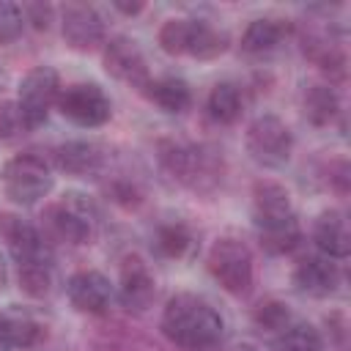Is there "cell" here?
Returning <instances> with one entry per match:
<instances>
[{"mask_svg": "<svg viewBox=\"0 0 351 351\" xmlns=\"http://www.w3.org/2000/svg\"><path fill=\"white\" fill-rule=\"evenodd\" d=\"M293 285L310 299H326L340 285V269L326 255H307L293 269Z\"/></svg>", "mask_w": 351, "mask_h": 351, "instance_id": "9a60e30c", "label": "cell"}, {"mask_svg": "<svg viewBox=\"0 0 351 351\" xmlns=\"http://www.w3.org/2000/svg\"><path fill=\"white\" fill-rule=\"evenodd\" d=\"M228 47H230L228 30H222L219 25H214L208 19H195L192 41H189V58H195V60H217L219 55L228 52Z\"/></svg>", "mask_w": 351, "mask_h": 351, "instance_id": "7402d4cb", "label": "cell"}, {"mask_svg": "<svg viewBox=\"0 0 351 351\" xmlns=\"http://www.w3.org/2000/svg\"><path fill=\"white\" fill-rule=\"evenodd\" d=\"M55 107L60 110V115L66 121H71L74 126H82V129H99L112 115L110 96L96 82H71V85L60 88Z\"/></svg>", "mask_w": 351, "mask_h": 351, "instance_id": "9c48e42d", "label": "cell"}, {"mask_svg": "<svg viewBox=\"0 0 351 351\" xmlns=\"http://www.w3.org/2000/svg\"><path fill=\"white\" fill-rule=\"evenodd\" d=\"M192 27H195V19H186V16H173V19L162 22V27H159V33H156L159 49H162L165 55H173V58L189 55Z\"/></svg>", "mask_w": 351, "mask_h": 351, "instance_id": "4316f807", "label": "cell"}, {"mask_svg": "<svg viewBox=\"0 0 351 351\" xmlns=\"http://www.w3.org/2000/svg\"><path fill=\"white\" fill-rule=\"evenodd\" d=\"M302 112L313 126H329L340 115V96L326 82H313L302 93Z\"/></svg>", "mask_w": 351, "mask_h": 351, "instance_id": "ffe728a7", "label": "cell"}, {"mask_svg": "<svg viewBox=\"0 0 351 351\" xmlns=\"http://www.w3.org/2000/svg\"><path fill=\"white\" fill-rule=\"evenodd\" d=\"M252 228L263 252L285 255L302 241V222L296 217L291 192L274 178L252 184Z\"/></svg>", "mask_w": 351, "mask_h": 351, "instance_id": "7a4b0ae2", "label": "cell"}, {"mask_svg": "<svg viewBox=\"0 0 351 351\" xmlns=\"http://www.w3.org/2000/svg\"><path fill=\"white\" fill-rule=\"evenodd\" d=\"M22 16H25V25H30L33 30H49L52 22H55V5L49 3H27L22 5Z\"/></svg>", "mask_w": 351, "mask_h": 351, "instance_id": "d6a6232c", "label": "cell"}, {"mask_svg": "<svg viewBox=\"0 0 351 351\" xmlns=\"http://www.w3.org/2000/svg\"><path fill=\"white\" fill-rule=\"evenodd\" d=\"M118 299L129 313H145L156 299V277L137 252L126 255L118 269Z\"/></svg>", "mask_w": 351, "mask_h": 351, "instance_id": "7c38bea8", "label": "cell"}, {"mask_svg": "<svg viewBox=\"0 0 351 351\" xmlns=\"http://www.w3.org/2000/svg\"><path fill=\"white\" fill-rule=\"evenodd\" d=\"M107 195L112 203H118L123 208H137L145 200V192L129 178H115L112 184H107Z\"/></svg>", "mask_w": 351, "mask_h": 351, "instance_id": "4dcf8cb0", "label": "cell"}, {"mask_svg": "<svg viewBox=\"0 0 351 351\" xmlns=\"http://www.w3.org/2000/svg\"><path fill=\"white\" fill-rule=\"evenodd\" d=\"M159 329L173 346L184 351H211L222 343L225 321L208 299L192 291H178L167 299Z\"/></svg>", "mask_w": 351, "mask_h": 351, "instance_id": "6da1fadb", "label": "cell"}, {"mask_svg": "<svg viewBox=\"0 0 351 351\" xmlns=\"http://www.w3.org/2000/svg\"><path fill=\"white\" fill-rule=\"evenodd\" d=\"M33 129L27 126L22 110L16 107V101L5 99L0 101V143H19L25 134H30Z\"/></svg>", "mask_w": 351, "mask_h": 351, "instance_id": "f1b7e54d", "label": "cell"}, {"mask_svg": "<svg viewBox=\"0 0 351 351\" xmlns=\"http://www.w3.org/2000/svg\"><path fill=\"white\" fill-rule=\"evenodd\" d=\"M208 274L230 296H247L255 282V261L247 241L236 236H219L206 255Z\"/></svg>", "mask_w": 351, "mask_h": 351, "instance_id": "8992f818", "label": "cell"}, {"mask_svg": "<svg viewBox=\"0 0 351 351\" xmlns=\"http://www.w3.org/2000/svg\"><path fill=\"white\" fill-rule=\"evenodd\" d=\"M66 296L69 304L82 313V315H104L112 304L115 288L110 282L107 274L96 271V269H80L69 277L66 282Z\"/></svg>", "mask_w": 351, "mask_h": 351, "instance_id": "4fadbf2b", "label": "cell"}, {"mask_svg": "<svg viewBox=\"0 0 351 351\" xmlns=\"http://www.w3.org/2000/svg\"><path fill=\"white\" fill-rule=\"evenodd\" d=\"M326 326H329V337H335L337 351H343L346 348V315L343 313H332L326 318Z\"/></svg>", "mask_w": 351, "mask_h": 351, "instance_id": "836d02e7", "label": "cell"}, {"mask_svg": "<svg viewBox=\"0 0 351 351\" xmlns=\"http://www.w3.org/2000/svg\"><path fill=\"white\" fill-rule=\"evenodd\" d=\"M313 241L321 255L332 261H343L351 252V233L346 214L337 208H326L313 219Z\"/></svg>", "mask_w": 351, "mask_h": 351, "instance_id": "e0dca14e", "label": "cell"}, {"mask_svg": "<svg viewBox=\"0 0 351 351\" xmlns=\"http://www.w3.org/2000/svg\"><path fill=\"white\" fill-rule=\"evenodd\" d=\"M143 93H145L159 110L173 112V115L192 107V88H189V82L181 80V77H159V80L151 77V82L143 88Z\"/></svg>", "mask_w": 351, "mask_h": 351, "instance_id": "44dd1931", "label": "cell"}, {"mask_svg": "<svg viewBox=\"0 0 351 351\" xmlns=\"http://www.w3.org/2000/svg\"><path fill=\"white\" fill-rule=\"evenodd\" d=\"M22 27H25L22 5H16L11 0H0V47L16 41L22 36Z\"/></svg>", "mask_w": 351, "mask_h": 351, "instance_id": "f546056e", "label": "cell"}, {"mask_svg": "<svg viewBox=\"0 0 351 351\" xmlns=\"http://www.w3.org/2000/svg\"><path fill=\"white\" fill-rule=\"evenodd\" d=\"M156 159L170 178H176L178 184H184L195 192H203V195L214 192L225 176L219 151H214L208 145L184 143L176 137H165L156 143Z\"/></svg>", "mask_w": 351, "mask_h": 351, "instance_id": "3957f363", "label": "cell"}, {"mask_svg": "<svg viewBox=\"0 0 351 351\" xmlns=\"http://www.w3.org/2000/svg\"><path fill=\"white\" fill-rule=\"evenodd\" d=\"M0 181H3L5 197L16 206H33V203L44 200L55 186L49 162L44 156H38L36 151H22V154L11 156L3 165Z\"/></svg>", "mask_w": 351, "mask_h": 351, "instance_id": "5b68a950", "label": "cell"}, {"mask_svg": "<svg viewBox=\"0 0 351 351\" xmlns=\"http://www.w3.org/2000/svg\"><path fill=\"white\" fill-rule=\"evenodd\" d=\"M55 167L66 176H93L104 165V151L90 140H66L52 151Z\"/></svg>", "mask_w": 351, "mask_h": 351, "instance_id": "ac0fdd59", "label": "cell"}, {"mask_svg": "<svg viewBox=\"0 0 351 351\" xmlns=\"http://www.w3.org/2000/svg\"><path fill=\"white\" fill-rule=\"evenodd\" d=\"M247 154L255 165L261 167H282L291 154H293V132L288 129V123L271 112L258 115L250 126H247V137H244Z\"/></svg>", "mask_w": 351, "mask_h": 351, "instance_id": "52a82bcc", "label": "cell"}, {"mask_svg": "<svg viewBox=\"0 0 351 351\" xmlns=\"http://www.w3.org/2000/svg\"><path fill=\"white\" fill-rule=\"evenodd\" d=\"M192 244H195V236L186 222L170 219V222L156 225L154 230V250L162 258H184L192 250Z\"/></svg>", "mask_w": 351, "mask_h": 351, "instance_id": "cb8c5ba5", "label": "cell"}, {"mask_svg": "<svg viewBox=\"0 0 351 351\" xmlns=\"http://www.w3.org/2000/svg\"><path fill=\"white\" fill-rule=\"evenodd\" d=\"M0 236L5 239V247L11 258L16 261V266L30 263V261H52L47 236L33 222L16 214H0Z\"/></svg>", "mask_w": 351, "mask_h": 351, "instance_id": "5bb4252c", "label": "cell"}, {"mask_svg": "<svg viewBox=\"0 0 351 351\" xmlns=\"http://www.w3.org/2000/svg\"><path fill=\"white\" fill-rule=\"evenodd\" d=\"M288 36V22L277 16H258L252 19L241 33V49L247 55H266L280 47V41Z\"/></svg>", "mask_w": 351, "mask_h": 351, "instance_id": "d6986e66", "label": "cell"}, {"mask_svg": "<svg viewBox=\"0 0 351 351\" xmlns=\"http://www.w3.org/2000/svg\"><path fill=\"white\" fill-rule=\"evenodd\" d=\"M324 178H326V186L337 195V197H346L348 189H351V165L348 159H332L326 167H324Z\"/></svg>", "mask_w": 351, "mask_h": 351, "instance_id": "1f68e13d", "label": "cell"}, {"mask_svg": "<svg viewBox=\"0 0 351 351\" xmlns=\"http://www.w3.org/2000/svg\"><path fill=\"white\" fill-rule=\"evenodd\" d=\"M60 88H63L60 85V74L52 66H36L22 77L14 101L22 110V115H25V121H27V126L33 132L47 123L49 110L58 104Z\"/></svg>", "mask_w": 351, "mask_h": 351, "instance_id": "ba28073f", "label": "cell"}, {"mask_svg": "<svg viewBox=\"0 0 351 351\" xmlns=\"http://www.w3.org/2000/svg\"><path fill=\"white\" fill-rule=\"evenodd\" d=\"M241 110H244V99H241L239 85L233 82H217L206 96V112L211 115V121L222 126L236 123L241 118Z\"/></svg>", "mask_w": 351, "mask_h": 351, "instance_id": "603a6c76", "label": "cell"}, {"mask_svg": "<svg viewBox=\"0 0 351 351\" xmlns=\"http://www.w3.org/2000/svg\"><path fill=\"white\" fill-rule=\"evenodd\" d=\"M271 351H324V335L304 321H291L280 335H274Z\"/></svg>", "mask_w": 351, "mask_h": 351, "instance_id": "484cf974", "label": "cell"}, {"mask_svg": "<svg viewBox=\"0 0 351 351\" xmlns=\"http://www.w3.org/2000/svg\"><path fill=\"white\" fill-rule=\"evenodd\" d=\"M0 337H3V351L8 348L30 351L47 340V326L33 313L22 307H8L0 310Z\"/></svg>", "mask_w": 351, "mask_h": 351, "instance_id": "2e32d148", "label": "cell"}, {"mask_svg": "<svg viewBox=\"0 0 351 351\" xmlns=\"http://www.w3.org/2000/svg\"><path fill=\"white\" fill-rule=\"evenodd\" d=\"M44 236L52 241H66L74 247L90 244L99 233V211L96 203L82 192H63L52 200L44 214Z\"/></svg>", "mask_w": 351, "mask_h": 351, "instance_id": "277c9868", "label": "cell"}, {"mask_svg": "<svg viewBox=\"0 0 351 351\" xmlns=\"http://www.w3.org/2000/svg\"><path fill=\"white\" fill-rule=\"evenodd\" d=\"M16 282L19 291L30 299H44L52 293L55 285V271H52V261H30V263H19L16 266Z\"/></svg>", "mask_w": 351, "mask_h": 351, "instance_id": "d4e9b609", "label": "cell"}, {"mask_svg": "<svg viewBox=\"0 0 351 351\" xmlns=\"http://www.w3.org/2000/svg\"><path fill=\"white\" fill-rule=\"evenodd\" d=\"M112 8H115L118 14H123V16H137V14L145 11V3H123V0H115Z\"/></svg>", "mask_w": 351, "mask_h": 351, "instance_id": "e575fe53", "label": "cell"}, {"mask_svg": "<svg viewBox=\"0 0 351 351\" xmlns=\"http://www.w3.org/2000/svg\"><path fill=\"white\" fill-rule=\"evenodd\" d=\"M101 63H104V71L129 85V88H137L143 90L148 82H151V71H148V60L140 49V44L129 36H112L104 41L101 47Z\"/></svg>", "mask_w": 351, "mask_h": 351, "instance_id": "30bf717a", "label": "cell"}, {"mask_svg": "<svg viewBox=\"0 0 351 351\" xmlns=\"http://www.w3.org/2000/svg\"><path fill=\"white\" fill-rule=\"evenodd\" d=\"M60 36L74 52H93L107 41L101 14L88 3H69L60 8Z\"/></svg>", "mask_w": 351, "mask_h": 351, "instance_id": "8fae6325", "label": "cell"}, {"mask_svg": "<svg viewBox=\"0 0 351 351\" xmlns=\"http://www.w3.org/2000/svg\"><path fill=\"white\" fill-rule=\"evenodd\" d=\"M230 351H261L255 343H250V340H241V343H236Z\"/></svg>", "mask_w": 351, "mask_h": 351, "instance_id": "d590c367", "label": "cell"}, {"mask_svg": "<svg viewBox=\"0 0 351 351\" xmlns=\"http://www.w3.org/2000/svg\"><path fill=\"white\" fill-rule=\"evenodd\" d=\"M291 310L285 302L280 299H263L252 307V324L261 329V332H269V335H280L288 324H291Z\"/></svg>", "mask_w": 351, "mask_h": 351, "instance_id": "83f0119b", "label": "cell"}]
</instances>
